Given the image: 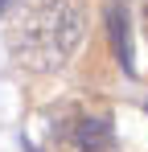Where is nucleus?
<instances>
[{
  "instance_id": "nucleus-2",
  "label": "nucleus",
  "mask_w": 148,
  "mask_h": 152,
  "mask_svg": "<svg viewBox=\"0 0 148 152\" xmlns=\"http://www.w3.org/2000/svg\"><path fill=\"white\" fill-rule=\"evenodd\" d=\"M53 144L62 152H115V124L107 111L74 107L53 124Z\"/></svg>"
},
{
  "instance_id": "nucleus-1",
  "label": "nucleus",
  "mask_w": 148,
  "mask_h": 152,
  "mask_svg": "<svg viewBox=\"0 0 148 152\" xmlns=\"http://www.w3.org/2000/svg\"><path fill=\"white\" fill-rule=\"evenodd\" d=\"M12 62L33 74H53L74 58L82 41V4L78 0H25L4 29Z\"/></svg>"
},
{
  "instance_id": "nucleus-5",
  "label": "nucleus",
  "mask_w": 148,
  "mask_h": 152,
  "mask_svg": "<svg viewBox=\"0 0 148 152\" xmlns=\"http://www.w3.org/2000/svg\"><path fill=\"white\" fill-rule=\"evenodd\" d=\"M144 29H148V4H144Z\"/></svg>"
},
{
  "instance_id": "nucleus-4",
  "label": "nucleus",
  "mask_w": 148,
  "mask_h": 152,
  "mask_svg": "<svg viewBox=\"0 0 148 152\" xmlns=\"http://www.w3.org/2000/svg\"><path fill=\"white\" fill-rule=\"evenodd\" d=\"M8 4H12V0H0V12H4V8H8Z\"/></svg>"
},
{
  "instance_id": "nucleus-3",
  "label": "nucleus",
  "mask_w": 148,
  "mask_h": 152,
  "mask_svg": "<svg viewBox=\"0 0 148 152\" xmlns=\"http://www.w3.org/2000/svg\"><path fill=\"white\" fill-rule=\"evenodd\" d=\"M107 33H111V50L119 58V66L127 74H136V62H132V33H127V4L111 0L107 4Z\"/></svg>"
}]
</instances>
